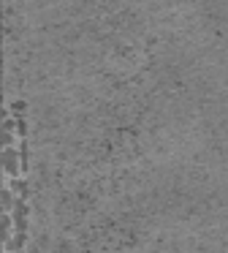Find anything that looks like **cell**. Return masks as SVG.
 Instances as JSON below:
<instances>
[{
  "instance_id": "obj_1",
  "label": "cell",
  "mask_w": 228,
  "mask_h": 253,
  "mask_svg": "<svg viewBox=\"0 0 228 253\" xmlns=\"http://www.w3.org/2000/svg\"><path fill=\"white\" fill-rule=\"evenodd\" d=\"M16 147H19V144H16ZM16 147L3 150V169H5V177H8V180H16L19 171H22V155Z\"/></svg>"
},
{
  "instance_id": "obj_2",
  "label": "cell",
  "mask_w": 228,
  "mask_h": 253,
  "mask_svg": "<svg viewBox=\"0 0 228 253\" xmlns=\"http://www.w3.org/2000/svg\"><path fill=\"white\" fill-rule=\"evenodd\" d=\"M8 188H11V191H14L19 199H27V182H25V180H19V177H16V180H8Z\"/></svg>"
}]
</instances>
